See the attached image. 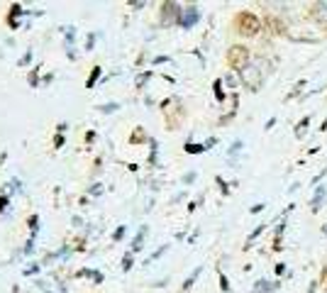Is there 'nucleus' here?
I'll return each instance as SVG.
<instances>
[{
	"label": "nucleus",
	"mask_w": 327,
	"mask_h": 293,
	"mask_svg": "<svg viewBox=\"0 0 327 293\" xmlns=\"http://www.w3.org/2000/svg\"><path fill=\"white\" fill-rule=\"evenodd\" d=\"M247 61H249V52L244 47H232L230 54H227V64L235 69V71H244L247 69Z\"/></svg>",
	"instance_id": "1"
},
{
	"label": "nucleus",
	"mask_w": 327,
	"mask_h": 293,
	"mask_svg": "<svg viewBox=\"0 0 327 293\" xmlns=\"http://www.w3.org/2000/svg\"><path fill=\"white\" fill-rule=\"evenodd\" d=\"M237 27H239L242 34H257L262 25H259V20H257L252 12H242V15L237 17Z\"/></svg>",
	"instance_id": "2"
},
{
	"label": "nucleus",
	"mask_w": 327,
	"mask_h": 293,
	"mask_svg": "<svg viewBox=\"0 0 327 293\" xmlns=\"http://www.w3.org/2000/svg\"><path fill=\"white\" fill-rule=\"evenodd\" d=\"M242 78H244V83H247L249 90H259V86H262V69L259 66H247L244 73H242Z\"/></svg>",
	"instance_id": "3"
},
{
	"label": "nucleus",
	"mask_w": 327,
	"mask_h": 293,
	"mask_svg": "<svg viewBox=\"0 0 327 293\" xmlns=\"http://www.w3.org/2000/svg\"><path fill=\"white\" fill-rule=\"evenodd\" d=\"M196 20H198V10H196V7H188V10L181 15V22H183V27H191Z\"/></svg>",
	"instance_id": "4"
},
{
	"label": "nucleus",
	"mask_w": 327,
	"mask_h": 293,
	"mask_svg": "<svg viewBox=\"0 0 327 293\" xmlns=\"http://www.w3.org/2000/svg\"><path fill=\"white\" fill-rule=\"evenodd\" d=\"M323 201H325V186H320V188L315 191V198H313V203H310L313 213H318V210L323 208Z\"/></svg>",
	"instance_id": "5"
},
{
	"label": "nucleus",
	"mask_w": 327,
	"mask_h": 293,
	"mask_svg": "<svg viewBox=\"0 0 327 293\" xmlns=\"http://www.w3.org/2000/svg\"><path fill=\"white\" fill-rule=\"evenodd\" d=\"M308 125H310V117L305 115L303 120H300V122H298V127H296V137H303V132L308 130Z\"/></svg>",
	"instance_id": "6"
},
{
	"label": "nucleus",
	"mask_w": 327,
	"mask_h": 293,
	"mask_svg": "<svg viewBox=\"0 0 327 293\" xmlns=\"http://www.w3.org/2000/svg\"><path fill=\"white\" fill-rule=\"evenodd\" d=\"M315 15H318L320 20H327V2H318V5H315Z\"/></svg>",
	"instance_id": "7"
},
{
	"label": "nucleus",
	"mask_w": 327,
	"mask_h": 293,
	"mask_svg": "<svg viewBox=\"0 0 327 293\" xmlns=\"http://www.w3.org/2000/svg\"><path fill=\"white\" fill-rule=\"evenodd\" d=\"M262 210H264V203H259V205H254V208H252V213H262Z\"/></svg>",
	"instance_id": "8"
},
{
	"label": "nucleus",
	"mask_w": 327,
	"mask_h": 293,
	"mask_svg": "<svg viewBox=\"0 0 327 293\" xmlns=\"http://www.w3.org/2000/svg\"><path fill=\"white\" fill-rule=\"evenodd\" d=\"M323 130H327V120H325V122H323Z\"/></svg>",
	"instance_id": "9"
},
{
	"label": "nucleus",
	"mask_w": 327,
	"mask_h": 293,
	"mask_svg": "<svg viewBox=\"0 0 327 293\" xmlns=\"http://www.w3.org/2000/svg\"><path fill=\"white\" fill-rule=\"evenodd\" d=\"M323 232H325V234H327V225H325V227H323Z\"/></svg>",
	"instance_id": "10"
}]
</instances>
